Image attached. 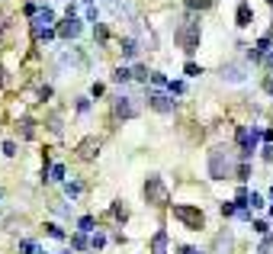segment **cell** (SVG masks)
I'll list each match as a JSON object with an SVG mask.
<instances>
[{"mask_svg": "<svg viewBox=\"0 0 273 254\" xmlns=\"http://www.w3.org/2000/svg\"><path fill=\"white\" fill-rule=\"evenodd\" d=\"M71 245H74V248H77V251H84V248H87V245H90V242H87V235H84V232H77Z\"/></svg>", "mask_w": 273, "mask_h": 254, "instance_id": "cell-21", "label": "cell"}, {"mask_svg": "<svg viewBox=\"0 0 273 254\" xmlns=\"http://www.w3.org/2000/svg\"><path fill=\"white\" fill-rule=\"evenodd\" d=\"M222 216H238V206L235 203H222Z\"/></svg>", "mask_w": 273, "mask_h": 254, "instance_id": "cell-29", "label": "cell"}, {"mask_svg": "<svg viewBox=\"0 0 273 254\" xmlns=\"http://www.w3.org/2000/svg\"><path fill=\"white\" fill-rule=\"evenodd\" d=\"M58 36H61V39H77V36H80V19H77V16H68L65 23L58 26Z\"/></svg>", "mask_w": 273, "mask_h": 254, "instance_id": "cell-9", "label": "cell"}, {"mask_svg": "<svg viewBox=\"0 0 273 254\" xmlns=\"http://www.w3.org/2000/svg\"><path fill=\"white\" fill-rule=\"evenodd\" d=\"M248 206H251V209H261V206H264V200H261L257 193H251V196H248Z\"/></svg>", "mask_w": 273, "mask_h": 254, "instance_id": "cell-30", "label": "cell"}, {"mask_svg": "<svg viewBox=\"0 0 273 254\" xmlns=\"http://www.w3.org/2000/svg\"><path fill=\"white\" fill-rule=\"evenodd\" d=\"M244 58H248V61H261V58H267V55H264L261 49H248V52H244Z\"/></svg>", "mask_w": 273, "mask_h": 254, "instance_id": "cell-25", "label": "cell"}, {"mask_svg": "<svg viewBox=\"0 0 273 254\" xmlns=\"http://www.w3.org/2000/svg\"><path fill=\"white\" fill-rule=\"evenodd\" d=\"M190 254H200V251H190Z\"/></svg>", "mask_w": 273, "mask_h": 254, "instance_id": "cell-42", "label": "cell"}, {"mask_svg": "<svg viewBox=\"0 0 273 254\" xmlns=\"http://www.w3.org/2000/svg\"><path fill=\"white\" fill-rule=\"evenodd\" d=\"M45 229H49V235H52V238H65V232H61L58 225H45Z\"/></svg>", "mask_w": 273, "mask_h": 254, "instance_id": "cell-31", "label": "cell"}, {"mask_svg": "<svg viewBox=\"0 0 273 254\" xmlns=\"http://www.w3.org/2000/svg\"><path fill=\"white\" fill-rule=\"evenodd\" d=\"M151 81H154V84H158V87H170V81L164 78L161 71H151Z\"/></svg>", "mask_w": 273, "mask_h": 254, "instance_id": "cell-26", "label": "cell"}, {"mask_svg": "<svg viewBox=\"0 0 273 254\" xmlns=\"http://www.w3.org/2000/svg\"><path fill=\"white\" fill-rule=\"evenodd\" d=\"M65 193H68V200H77V196L84 193V187H80L77 180H65Z\"/></svg>", "mask_w": 273, "mask_h": 254, "instance_id": "cell-15", "label": "cell"}, {"mask_svg": "<svg viewBox=\"0 0 273 254\" xmlns=\"http://www.w3.org/2000/svg\"><path fill=\"white\" fill-rule=\"evenodd\" d=\"M167 90H170V93H183V90H187V84H183V81H170Z\"/></svg>", "mask_w": 273, "mask_h": 254, "instance_id": "cell-28", "label": "cell"}, {"mask_svg": "<svg viewBox=\"0 0 273 254\" xmlns=\"http://www.w3.org/2000/svg\"><path fill=\"white\" fill-rule=\"evenodd\" d=\"M3 19H6V16H3V13H0V32H3V26H6V23H3Z\"/></svg>", "mask_w": 273, "mask_h": 254, "instance_id": "cell-38", "label": "cell"}, {"mask_svg": "<svg viewBox=\"0 0 273 254\" xmlns=\"http://www.w3.org/2000/svg\"><path fill=\"white\" fill-rule=\"evenodd\" d=\"M77 229L84 232V235H87V232H93V216H80L77 219Z\"/></svg>", "mask_w": 273, "mask_h": 254, "instance_id": "cell-19", "label": "cell"}, {"mask_svg": "<svg viewBox=\"0 0 273 254\" xmlns=\"http://www.w3.org/2000/svg\"><path fill=\"white\" fill-rule=\"evenodd\" d=\"M113 216L116 219H126V206H113Z\"/></svg>", "mask_w": 273, "mask_h": 254, "instance_id": "cell-36", "label": "cell"}, {"mask_svg": "<svg viewBox=\"0 0 273 254\" xmlns=\"http://www.w3.org/2000/svg\"><path fill=\"white\" fill-rule=\"evenodd\" d=\"M132 78H135V81H145V78H148V68L135 65V68H132Z\"/></svg>", "mask_w": 273, "mask_h": 254, "instance_id": "cell-27", "label": "cell"}, {"mask_svg": "<svg viewBox=\"0 0 273 254\" xmlns=\"http://www.w3.org/2000/svg\"><path fill=\"white\" fill-rule=\"evenodd\" d=\"M3 155L13 158V155H16V145H13V142H3Z\"/></svg>", "mask_w": 273, "mask_h": 254, "instance_id": "cell-34", "label": "cell"}, {"mask_svg": "<svg viewBox=\"0 0 273 254\" xmlns=\"http://www.w3.org/2000/svg\"><path fill=\"white\" fill-rule=\"evenodd\" d=\"M174 39H177V45H180L187 55H193L196 49H200V19H196V16H187L180 26H177Z\"/></svg>", "mask_w": 273, "mask_h": 254, "instance_id": "cell-2", "label": "cell"}, {"mask_svg": "<svg viewBox=\"0 0 273 254\" xmlns=\"http://www.w3.org/2000/svg\"><path fill=\"white\" fill-rule=\"evenodd\" d=\"M235 23L241 26V29H248V26L254 23V10H251V3H238V10H235Z\"/></svg>", "mask_w": 273, "mask_h": 254, "instance_id": "cell-10", "label": "cell"}, {"mask_svg": "<svg viewBox=\"0 0 273 254\" xmlns=\"http://www.w3.org/2000/svg\"><path fill=\"white\" fill-rule=\"evenodd\" d=\"M113 109H116L119 119H135V116H138V103H135V97H129V93H119L116 103H113Z\"/></svg>", "mask_w": 273, "mask_h": 254, "instance_id": "cell-6", "label": "cell"}, {"mask_svg": "<svg viewBox=\"0 0 273 254\" xmlns=\"http://www.w3.org/2000/svg\"><path fill=\"white\" fill-rule=\"evenodd\" d=\"M183 3H187L190 10H209V6H212V0H183Z\"/></svg>", "mask_w": 273, "mask_h": 254, "instance_id": "cell-18", "label": "cell"}, {"mask_svg": "<svg viewBox=\"0 0 273 254\" xmlns=\"http://www.w3.org/2000/svg\"><path fill=\"white\" fill-rule=\"evenodd\" d=\"M270 196H273V187H270Z\"/></svg>", "mask_w": 273, "mask_h": 254, "instance_id": "cell-43", "label": "cell"}, {"mask_svg": "<svg viewBox=\"0 0 273 254\" xmlns=\"http://www.w3.org/2000/svg\"><path fill=\"white\" fill-rule=\"evenodd\" d=\"M103 245H106V235H103V232H97V235L90 238V248H93V251H100Z\"/></svg>", "mask_w": 273, "mask_h": 254, "instance_id": "cell-22", "label": "cell"}, {"mask_svg": "<svg viewBox=\"0 0 273 254\" xmlns=\"http://www.w3.org/2000/svg\"><path fill=\"white\" fill-rule=\"evenodd\" d=\"M151 254H167V232L164 229L151 238Z\"/></svg>", "mask_w": 273, "mask_h": 254, "instance_id": "cell-13", "label": "cell"}, {"mask_svg": "<svg viewBox=\"0 0 273 254\" xmlns=\"http://www.w3.org/2000/svg\"><path fill=\"white\" fill-rule=\"evenodd\" d=\"M264 90H267V93H273V78H267V81H264Z\"/></svg>", "mask_w": 273, "mask_h": 254, "instance_id": "cell-37", "label": "cell"}, {"mask_svg": "<svg viewBox=\"0 0 273 254\" xmlns=\"http://www.w3.org/2000/svg\"><path fill=\"white\" fill-rule=\"evenodd\" d=\"M145 200L151 206H167L170 203V193H167V187H164V180L158 174H151L145 180Z\"/></svg>", "mask_w": 273, "mask_h": 254, "instance_id": "cell-3", "label": "cell"}, {"mask_svg": "<svg viewBox=\"0 0 273 254\" xmlns=\"http://www.w3.org/2000/svg\"><path fill=\"white\" fill-rule=\"evenodd\" d=\"M52 23H55V13L49 10V6H39V13L32 16V32H36V36H42Z\"/></svg>", "mask_w": 273, "mask_h": 254, "instance_id": "cell-7", "label": "cell"}, {"mask_svg": "<svg viewBox=\"0 0 273 254\" xmlns=\"http://www.w3.org/2000/svg\"><path fill=\"white\" fill-rule=\"evenodd\" d=\"M270 216H273V206H270Z\"/></svg>", "mask_w": 273, "mask_h": 254, "instance_id": "cell-40", "label": "cell"}, {"mask_svg": "<svg viewBox=\"0 0 273 254\" xmlns=\"http://www.w3.org/2000/svg\"><path fill=\"white\" fill-rule=\"evenodd\" d=\"M174 219H180L187 229H203V222H206V216H203V209H196V206H174Z\"/></svg>", "mask_w": 273, "mask_h": 254, "instance_id": "cell-4", "label": "cell"}, {"mask_svg": "<svg viewBox=\"0 0 273 254\" xmlns=\"http://www.w3.org/2000/svg\"><path fill=\"white\" fill-rule=\"evenodd\" d=\"M23 139H32V122L23 119Z\"/></svg>", "mask_w": 273, "mask_h": 254, "instance_id": "cell-33", "label": "cell"}, {"mask_svg": "<svg viewBox=\"0 0 273 254\" xmlns=\"http://www.w3.org/2000/svg\"><path fill=\"white\" fill-rule=\"evenodd\" d=\"M97 16H100L97 6H87V19H90V23H97Z\"/></svg>", "mask_w": 273, "mask_h": 254, "instance_id": "cell-35", "label": "cell"}, {"mask_svg": "<svg viewBox=\"0 0 273 254\" xmlns=\"http://www.w3.org/2000/svg\"><path fill=\"white\" fill-rule=\"evenodd\" d=\"M215 254H231V235L225 232V235H218L215 242Z\"/></svg>", "mask_w": 273, "mask_h": 254, "instance_id": "cell-14", "label": "cell"}, {"mask_svg": "<svg viewBox=\"0 0 273 254\" xmlns=\"http://www.w3.org/2000/svg\"><path fill=\"white\" fill-rule=\"evenodd\" d=\"M183 74H187V78H200L203 68H200V65H193V61H187V65H183Z\"/></svg>", "mask_w": 273, "mask_h": 254, "instance_id": "cell-20", "label": "cell"}, {"mask_svg": "<svg viewBox=\"0 0 273 254\" xmlns=\"http://www.w3.org/2000/svg\"><path fill=\"white\" fill-rule=\"evenodd\" d=\"M218 78H222L225 84H244V81H248V68H244L241 61H225V65L218 68Z\"/></svg>", "mask_w": 273, "mask_h": 254, "instance_id": "cell-5", "label": "cell"}, {"mask_svg": "<svg viewBox=\"0 0 273 254\" xmlns=\"http://www.w3.org/2000/svg\"><path fill=\"white\" fill-rule=\"evenodd\" d=\"M97 152H100V142H97V139H84V142L77 145V155L84 158V161H90V158L97 155Z\"/></svg>", "mask_w": 273, "mask_h": 254, "instance_id": "cell-11", "label": "cell"}, {"mask_svg": "<svg viewBox=\"0 0 273 254\" xmlns=\"http://www.w3.org/2000/svg\"><path fill=\"white\" fill-rule=\"evenodd\" d=\"M87 109H90V100L80 97V100H77V113H87Z\"/></svg>", "mask_w": 273, "mask_h": 254, "instance_id": "cell-32", "label": "cell"}, {"mask_svg": "<svg viewBox=\"0 0 273 254\" xmlns=\"http://www.w3.org/2000/svg\"><path fill=\"white\" fill-rule=\"evenodd\" d=\"M39 254H49V251H39Z\"/></svg>", "mask_w": 273, "mask_h": 254, "instance_id": "cell-41", "label": "cell"}, {"mask_svg": "<svg viewBox=\"0 0 273 254\" xmlns=\"http://www.w3.org/2000/svg\"><path fill=\"white\" fill-rule=\"evenodd\" d=\"M113 81H116V84H126V81H132V71H129V68H116Z\"/></svg>", "mask_w": 273, "mask_h": 254, "instance_id": "cell-16", "label": "cell"}, {"mask_svg": "<svg viewBox=\"0 0 273 254\" xmlns=\"http://www.w3.org/2000/svg\"><path fill=\"white\" fill-rule=\"evenodd\" d=\"M148 106L158 109V113H174L177 103L170 100V97H164V93H148Z\"/></svg>", "mask_w": 273, "mask_h": 254, "instance_id": "cell-8", "label": "cell"}, {"mask_svg": "<svg viewBox=\"0 0 273 254\" xmlns=\"http://www.w3.org/2000/svg\"><path fill=\"white\" fill-rule=\"evenodd\" d=\"M49 174H52V180H65L68 168H65V164H52V168H49Z\"/></svg>", "mask_w": 273, "mask_h": 254, "instance_id": "cell-17", "label": "cell"}, {"mask_svg": "<svg viewBox=\"0 0 273 254\" xmlns=\"http://www.w3.org/2000/svg\"><path fill=\"white\" fill-rule=\"evenodd\" d=\"M248 177H251V164L241 161V164H238V180H248Z\"/></svg>", "mask_w": 273, "mask_h": 254, "instance_id": "cell-24", "label": "cell"}, {"mask_svg": "<svg viewBox=\"0 0 273 254\" xmlns=\"http://www.w3.org/2000/svg\"><path fill=\"white\" fill-rule=\"evenodd\" d=\"M238 174V161H235V152L228 145H215L209 152V177L212 180H225V177H235Z\"/></svg>", "mask_w": 273, "mask_h": 254, "instance_id": "cell-1", "label": "cell"}, {"mask_svg": "<svg viewBox=\"0 0 273 254\" xmlns=\"http://www.w3.org/2000/svg\"><path fill=\"white\" fill-rule=\"evenodd\" d=\"M19 251H23V254H39L36 242H29V238H26V242H19Z\"/></svg>", "mask_w": 273, "mask_h": 254, "instance_id": "cell-23", "label": "cell"}, {"mask_svg": "<svg viewBox=\"0 0 273 254\" xmlns=\"http://www.w3.org/2000/svg\"><path fill=\"white\" fill-rule=\"evenodd\" d=\"M138 42H135V39L132 36H126V39H122V58H126V61H132V58H138Z\"/></svg>", "mask_w": 273, "mask_h": 254, "instance_id": "cell-12", "label": "cell"}, {"mask_svg": "<svg viewBox=\"0 0 273 254\" xmlns=\"http://www.w3.org/2000/svg\"><path fill=\"white\" fill-rule=\"evenodd\" d=\"M270 242H273V235H270Z\"/></svg>", "mask_w": 273, "mask_h": 254, "instance_id": "cell-44", "label": "cell"}, {"mask_svg": "<svg viewBox=\"0 0 273 254\" xmlns=\"http://www.w3.org/2000/svg\"><path fill=\"white\" fill-rule=\"evenodd\" d=\"M84 3H87V6H93V0H84Z\"/></svg>", "mask_w": 273, "mask_h": 254, "instance_id": "cell-39", "label": "cell"}]
</instances>
